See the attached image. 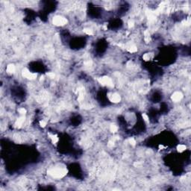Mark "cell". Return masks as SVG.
Masks as SVG:
<instances>
[{
	"label": "cell",
	"mask_w": 191,
	"mask_h": 191,
	"mask_svg": "<svg viewBox=\"0 0 191 191\" xmlns=\"http://www.w3.org/2000/svg\"><path fill=\"white\" fill-rule=\"evenodd\" d=\"M52 23L57 26H63L67 23V19L63 16H55L52 19Z\"/></svg>",
	"instance_id": "1"
},
{
	"label": "cell",
	"mask_w": 191,
	"mask_h": 191,
	"mask_svg": "<svg viewBox=\"0 0 191 191\" xmlns=\"http://www.w3.org/2000/svg\"><path fill=\"white\" fill-rule=\"evenodd\" d=\"M182 98H183V95H182L181 93L179 92V91L173 93V95H172V100L176 102H178L181 100Z\"/></svg>",
	"instance_id": "2"
}]
</instances>
